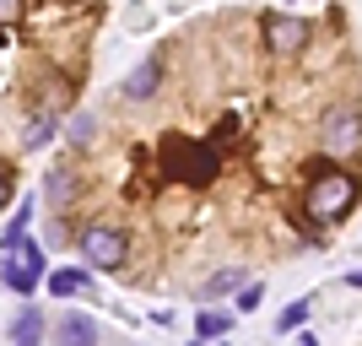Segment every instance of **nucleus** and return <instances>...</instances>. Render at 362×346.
<instances>
[{
  "label": "nucleus",
  "instance_id": "f257e3e1",
  "mask_svg": "<svg viewBox=\"0 0 362 346\" xmlns=\"http://www.w3.org/2000/svg\"><path fill=\"white\" fill-rule=\"evenodd\" d=\"M362 184L357 173H346V168H319L314 179H308V190H303V211H308V222H341L351 206H357Z\"/></svg>",
  "mask_w": 362,
  "mask_h": 346
},
{
  "label": "nucleus",
  "instance_id": "f03ea898",
  "mask_svg": "<svg viewBox=\"0 0 362 346\" xmlns=\"http://www.w3.org/2000/svg\"><path fill=\"white\" fill-rule=\"evenodd\" d=\"M157 157H163V173L168 179L189 184V190H200V184L216 179V146H206V141L195 136H163V146H157Z\"/></svg>",
  "mask_w": 362,
  "mask_h": 346
},
{
  "label": "nucleus",
  "instance_id": "7ed1b4c3",
  "mask_svg": "<svg viewBox=\"0 0 362 346\" xmlns=\"http://www.w3.org/2000/svg\"><path fill=\"white\" fill-rule=\"evenodd\" d=\"M319 151L330 163H351L362 157V108L357 103H330L319 120Z\"/></svg>",
  "mask_w": 362,
  "mask_h": 346
},
{
  "label": "nucleus",
  "instance_id": "20e7f679",
  "mask_svg": "<svg viewBox=\"0 0 362 346\" xmlns=\"http://www.w3.org/2000/svg\"><path fill=\"white\" fill-rule=\"evenodd\" d=\"M44 249H38V243H0V282L11 287V292H22V298H28V292H38V276H44Z\"/></svg>",
  "mask_w": 362,
  "mask_h": 346
},
{
  "label": "nucleus",
  "instance_id": "39448f33",
  "mask_svg": "<svg viewBox=\"0 0 362 346\" xmlns=\"http://www.w3.org/2000/svg\"><path fill=\"white\" fill-rule=\"evenodd\" d=\"M76 243H81L87 265H98V271H124L130 243H124V233H119L114 222H87L81 233H76Z\"/></svg>",
  "mask_w": 362,
  "mask_h": 346
},
{
  "label": "nucleus",
  "instance_id": "423d86ee",
  "mask_svg": "<svg viewBox=\"0 0 362 346\" xmlns=\"http://www.w3.org/2000/svg\"><path fill=\"white\" fill-rule=\"evenodd\" d=\"M303 44H308V22H303V16L265 11V49H271V54L292 60V54H303Z\"/></svg>",
  "mask_w": 362,
  "mask_h": 346
},
{
  "label": "nucleus",
  "instance_id": "0eeeda50",
  "mask_svg": "<svg viewBox=\"0 0 362 346\" xmlns=\"http://www.w3.org/2000/svg\"><path fill=\"white\" fill-rule=\"evenodd\" d=\"M54 346H98V319L81 314V308L60 314V325H54Z\"/></svg>",
  "mask_w": 362,
  "mask_h": 346
},
{
  "label": "nucleus",
  "instance_id": "6e6552de",
  "mask_svg": "<svg viewBox=\"0 0 362 346\" xmlns=\"http://www.w3.org/2000/svg\"><path fill=\"white\" fill-rule=\"evenodd\" d=\"M157 87H163V60H157V54H151V60H141L136 71L124 76V98H130V103H146Z\"/></svg>",
  "mask_w": 362,
  "mask_h": 346
},
{
  "label": "nucleus",
  "instance_id": "1a4fd4ad",
  "mask_svg": "<svg viewBox=\"0 0 362 346\" xmlns=\"http://www.w3.org/2000/svg\"><path fill=\"white\" fill-rule=\"evenodd\" d=\"M38 335H44V314H38V308H22V314L11 319V341L16 346H38Z\"/></svg>",
  "mask_w": 362,
  "mask_h": 346
},
{
  "label": "nucleus",
  "instance_id": "9d476101",
  "mask_svg": "<svg viewBox=\"0 0 362 346\" xmlns=\"http://www.w3.org/2000/svg\"><path fill=\"white\" fill-rule=\"evenodd\" d=\"M44 190H49V206H71V195H76V173L60 163L54 173H49V184H44Z\"/></svg>",
  "mask_w": 362,
  "mask_h": 346
},
{
  "label": "nucleus",
  "instance_id": "9b49d317",
  "mask_svg": "<svg viewBox=\"0 0 362 346\" xmlns=\"http://www.w3.org/2000/svg\"><path fill=\"white\" fill-rule=\"evenodd\" d=\"M49 136H54V114H38V120H28V130H22V146H44Z\"/></svg>",
  "mask_w": 362,
  "mask_h": 346
},
{
  "label": "nucleus",
  "instance_id": "f8f14e48",
  "mask_svg": "<svg viewBox=\"0 0 362 346\" xmlns=\"http://www.w3.org/2000/svg\"><path fill=\"white\" fill-rule=\"evenodd\" d=\"M238 282H243V276H238V271H216V276H211V282L200 287V298H222V292H233V287H238Z\"/></svg>",
  "mask_w": 362,
  "mask_h": 346
},
{
  "label": "nucleus",
  "instance_id": "ddd939ff",
  "mask_svg": "<svg viewBox=\"0 0 362 346\" xmlns=\"http://www.w3.org/2000/svg\"><path fill=\"white\" fill-rule=\"evenodd\" d=\"M195 330H200V341H222V335H227V314H211V308H206Z\"/></svg>",
  "mask_w": 362,
  "mask_h": 346
},
{
  "label": "nucleus",
  "instance_id": "4468645a",
  "mask_svg": "<svg viewBox=\"0 0 362 346\" xmlns=\"http://www.w3.org/2000/svg\"><path fill=\"white\" fill-rule=\"evenodd\" d=\"M76 287H81V271H54L49 276V292H54V298H71Z\"/></svg>",
  "mask_w": 362,
  "mask_h": 346
},
{
  "label": "nucleus",
  "instance_id": "2eb2a0df",
  "mask_svg": "<svg viewBox=\"0 0 362 346\" xmlns=\"http://www.w3.org/2000/svg\"><path fill=\"white\" fill-rule=\"evenodd\" d=\"M298 325H308V303H292V308H287V314H281V319H276V330H298Z\"/></svg>",
  "mask_w": 362,
  "mask_h": 346
},
{
  "label": "nucleus",
  "instance_id": "dca6fc26",
  "mask_svg": "<svg viewBox=\"0 0 362 346\" xmlns=\"http://www.w3.org/2000/svg\"><path fill=\"white\" fill-rule=\"evenodd\" d=\"M259 298H265V287H243V292H238V314H255V308H259Z\"/></svg>",
  "mask_w": 362,
  "mask_h": 346
},
{
  "label": "nucleus",
  "instance_id": "f3484780",
  "mask_svg": "<svg viewBox=\"0 0 362 346\" xmlns=\"http://www.w3.org/2000/svg\"><path fill=\"white\" fill-rule=\"evenodd\" d=\"M87 136H92V114H76V120H71V141L81 146Z\"/></svg>",
  "mask_w": 362,
  "mask_h": 346
},
{
  "label": "nucleus",
  "instance_id": "a211bd4d",
  "mask_svg": "<svg viewBox=\"0 0 362 346\" xmlns=\"http://www.w3.org/2000/svg\"><path fill=\"white\" fill-rule=\"evenodd\" d=\"M216 141H238V120H233V114H227V120L216 125Z\"/></svg>",
  "mask_w": 362,
  "mask_h": 346
},
{
  "label": "nucleus",
  "instance_id": "6ab92c4d",
  "mask_svg": "<svg viewBox=\"0 0 362 346\" xmlns=\"http://www.w3.org/2000/svg\"><path fill=\"white\" fill-rule=\"evenodd\" d=\"M16 16H22V6H16V0H0V28H6V22H16Z\"/></svg>",
  "mask_w": 362,
  "mask_h": 346
},
{
  "label": "nucleus",
  "instance_id": "aec40b11",
  "mask_svg": "<svg viewBox=\"0 0 362 346\" xmlns=\"http://www.w3.org/2000/svg\"><path fill=\"white\" fill-rule=\"evenodd\" d=\"M6 200H11V168L0 163V206H6Z\"/></svg>",
  "mask_w": 362,
  "mask_h": 346
}]
</instances>
